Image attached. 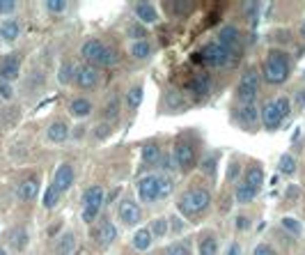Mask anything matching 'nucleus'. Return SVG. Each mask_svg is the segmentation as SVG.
Listing matches in <instances>:
<instances>
[{"label": "nucleus", "mask_w": 305, "mask_h": 255, "mask_svg": "<svg viewBox=\"0 0 305 255\" xmlns=\"http://www.w3.org/2000/svg\"><path fill=\"white\" fill-rule=\"evenodd\" d=\"M149 246H152V232H149V228H140V230L133 234V248L140 251V253H145Z\"/></svg>", "instance_id": "21"}, {"label": "nucleus", "mask_w": 305, "mask_h": 255, "mask_svg": "<svg viewBox=\"0 0 305 255\" xmlns=\"http://www.w3.org/2000/svg\"><path fill=\"white\" fill-rule=\"evenodd\" d=\"M204 168H207V173L216 170V165H211V157H207V163H204Z\"/></svg>", "instance_id": "53"}, {"label": "nucleus", "mask_w": 305, "mask_h": 255, "mask_svg": "<svg viewBox=\"0 0 305 255\" xmlns=\"http://www.w3.org/2000/svg\"><path fill=\"white\" fill-rule=\"evenodd\" d=\"M110 131H112V129L108 127V124H99V127H97V140H104V138H108V136H110Z\"/></svg>", "instance_id": "46"}, {"label": "nucleus", "mask_w": 305, "mask_h": 255, "mask_svg": "<svg viewBox=\"0 0 305 255\" xmlns=\"http://www.w3.org/2000/svg\"><path fill=\"white\" fill-rule=\"evenodd\" d=\"M149 232H152V237H165V234L170 232V223H168V218L165 216L154 218L152 225H149Z\"/></svg>", "instance_id": "27"}, {"label": "nucleus", "mask_w": 305, "mask_h": 255, "mask_svg": "<svg viewBox=\"0 0 305 255\" xmlns=\"http://www.w3.org/2000/svg\"><path fill=\"white\" fill-rule=\"evenodd\" d=\"M237 228L239 230H246V228H250V221H248L246 216H239L237 218Z\"/></svg>", "instance_id": "48"}, {"label": "nucleus", "mask_w": 305, "mask_h": 255, "mask_svg": "<svg viewBox=\"0 0 305 255\" xmlns=\"http://www.w3.org/2000/svg\"><path fill=\"white\" fill-rule=\"evenodd\" d=\"M71 184H74V168H71L69 163H62L58 170H55L53 186H55L58 193H67L69 188H71Z\"/></svg>", "instance_id": "8"}, {"label": "nucleus", "mask_w": 305, "mask_h": 255, "mask_svg": "<svg viewBox=\"0 0 305 255\" xmlns=\"http://www.w3.org/2000/svg\"><path fill=\"white\" fill-rule=\"evenodd\" d=\"M301 35H303V37H305V23H303V25H301Z\"/></svg>", "instance_id": "54"}, {"label": "nucleus", "mask_w": 305, "mask_h": 255, "mask_svg": "<svg viewBox=\"0 0 305 255\" xmlns=\"http://www.w3.org/2000/svg\"><path fill=\"white\" fill-rule=\"evenodd\" d=\"M99 241L104 244V246H108V244H112V241L117 239V228L110 223V221H104L101 223V228H99Z\"/></svg>", "instance_id": "20"}, {"label": "nucleus", "mask_w": 305, "mask_h": 255, "mask_svg": "<svg viewBox=\"0 0 305 255\" xmlns=\"http://www.w3.org/2000/svg\"><path fill=\"white\" fill-rule=\"evenodd\" d=\"M209 203H211V193L207 188H191L179 198V211L186 218H195L207 209Z\"/></svg>", "instance_id": "1"}, {"label": "nucleus", "mask_w": 305, "mask_h": 255, "mask_svg": "<svg viewBox=\"0 0 305 255\" xmlns=\"http://www.w3.org/2000/svg\"><path fill=\"white\" fill-rule=\"evenodd\" d=\"M261 122H264V129H268V131H276V129L280 127L283 117H280V113L276 111L273 101H266V104H264V108H261Z\"/></svg>", "instance_id": "9"}, {"label": "nucleus", "mask_w": 305, "mask_h": 255, "mask_svg": "<svg viewBox=\"0 0 305 255\" xmlns=\"http://www.w3.org/2000/svg\"><path fill=\"white\" fill-rule=\"evenodd\" d=\"M39 193V182L32 177V180H25L19 186V198H21L23 203H30V200H35V195Z\"/></svg>", "instance_id": "16"}, {"label": "nucleus", "mask_w": 305, "mask_h": 255, "mask_svg": "<svg viewBox=\"0 0 305 255\" xmlns=\"http://www.w3.org/2000/svg\"><path fill=\"white\" fill-rule=\"evenodd\" d=\"M16 9L14 0H0V14H12Z\"/></svg>", "instance_id": "43"}, {"label": "nucleus", "mask_w": 305, "mask_h": 255, "mask_svg": "<svg viewBox=\"0 0 305 255\" xmlns=\"http://www.w3.org/2000/svg\"><path fill=\"white\" fill-rule=\"evenodd\" d=\"M168 255H193V253H191L188 244H172V246L168 248Z\"/></svg>", "instance_id": "42"}, {"label": "nucleus", "mask_w": 305, "mask_h": 255, "mask_svg": "<svg viewBox=\"0 0 305 255\" xmlns=\"http://www.w3.org/2000/svg\"><path fill=\"white\" fill-rule=\"evenodd\" d=\"M46 138L51 140V143H65L69 138V127L65 122H53L48 131H46Z\"/></svg>", "instance_id": "14"}, {"label": "nucleus", "mask_w": 305, "mask_h": 255, "mask_svg": "<svg viewBox=\"0 0 305 255\" xmlns=\"http://www.w3.org/2000/svg\"><path fill=\"white\" fill-rule=\"evenodd\" d=\"M44 7H46V12H51V14H62V12H67V2H65V0H46Z\"/></svg>", "instance_id": "39"}, {"label": "nucleus", "mask_w": 305, "mask_h": 255, "mask_svg": "<svg viewBox=\"0 0 305 255\" xmlns=\"http://www.w3.org/2000/svg\"><path fill=\"white\" fill-rule=\"evenodd\" d=\"M202 60L207 65H211V67H227L232 62H237V55H232L220 44H209L202 48Z\"/></svg>", "instance_id": "3"}, {"label": "nucleus", "mask_w": 305, "mask_h": 255, "mask_svg": "<svg viewBox=\"0 0 305 255\" xmlns=\"http://www.w3.org/2000/svg\"><path fill=\"white\" fill-rule=\"evenodd\" d=\"M243 184H248L250 188H255V191H260L261 184H264V170H261L260 165H250L246 170V182Z\"/></svg>", "instance_id": "18"}, {"label": "nucleus", "mask_w": 305, "mask_h": 255, "mask_svg": "<svg viewBox=\"0 0 305 255\" xmlns=\"http://www.w3.org/2000/svg\"><path fill=\"white\" fill-rule=\"evenodd\" d=\"M138 195H140V200L145 203H154L158 200L156 198V191H158V175H147V177H142L138 182Z\"/></svg>", "instance_id": "7"}, {"label": "nucleus", "mask_w": 305, "mask_h": 255, "mask_svg": "<svg viewBox=\"0 0 305 255\" xmlns=\"http://www.w3.org/2000/svg\"><path fill=\"white\" fill-rule=\"evenodd\" d=\"M74 76H76V69L71 62H62V65H60V71H58L60 85H69V83L74 81Z\"/></svg>", "instance_id": "29"}, {"label": "nucleus", "mask_w": 305, "mask_h": 255, "mask_svg": "<svg viewBox=\"0 0 305 255\" xmlns=\"http://www.w3.org/2000/svg\"><path fill=\"white\" fill-rule=\"evenodd\" d=\"M135 14L142 23H156L158 21V12L152 2H138L135 5Z\"/></svg>", "instance_id": "15"}, {"label": "nucleus", "mask_w": 305, "mask_h": 255, "mask_svg": "<svg viewBox=\"0 0 305 255\" xmlns=\"http://www.w3.org/2000/svg\"><path fill=\"white\" fill-rule=\"evenodd\" d=\"M99 211H101V209H94V207H83V214H81L83 223H94L97 216H99Z\"/></svg>", "instance_id": "41"}, {"label": "nucleus", "mask_w": 305, "mask_h": 255, "mask_svg": "<svg viewBox=\"0 0 305 255\" xmlns=\"http://www.w3.org/2000/svg\"><path fill=\"white\" fill-rule=\"evenodd\" d=\"M200 255H218V239L214 234H204L200 239Z\"/></svg>", "instance_id": "25"}, {"label": "nucleus", "mask_w": 305, "mask_h": 255, "mask_svg": "<svg viewBox=\"0 0 305 255\" xmlns=\"http://www.w3.org/2000/svg\"><path fill=\"white\" fill-rule=\"evenodd\" d=\"M227 175H230V182H232V180H237V175H239V163H237V161L230 165V173H227Z\"/></svg>", "instance_id": "51"}, {"label": "nucleus", "mask_w": 305, "mask_h": 255, "mask_svg": "<svg viewBox=\"0 0 305 255\" xmlns=\"http://www.w3.org/2000/svg\"><path fill=\"white\" fill-rule=\"evenodd\" d=\"M129 35L133 37V42H142V39H145V35H147V30H145V25L135 23V25H131V28H129Z\"/></svg>", "instance_id": "40"}, {"label": "nucleus", "mask_w": 305, "mask_h": 255, "mask_svg": "<svg viewBox=\"0 0 305 255\" xmlns=\"http://www.w3.org/2000/svg\"><path fill=\"white\" fill-rule=\"evenodd\" d=\"M74 81L81 90H94L99 85V71L94 67H89V65H83V67L76 69Z\"/></svg>", "instance_id": "6"}, {"label": "nucleus", "mask_w": 305, "mask_h": 255, "mask_svg": "<svg viewBox=\"0 0 305 255\" xmlns=\"http://www.w3.org/2000/svg\"><path fill=\"white\" fill-rule=\"evenodd\" d=\"M69 111H71V115H76V117H87L89 113H92V101L85 97H78L69 104Z\"/></svg>", "instance_id": "19"}, {"label": "nucleus", "mask_w": 305, "mask_h": 255, "mask_svg": "<svg viewBox=\"0 0 305 255\" xmlns=\"http://www.w3.org/2000/svg\"><path fill=\"white\" fill-rule=\"evenodd\" d=\"M273 106H276V111L280 113V117H283V120L291 115V99L289 97H284V94H283V97H278L276 101H273Z\"/></svg>", "instance_id": "32"}, {"label": "nucleus", "mask_w": 305, "mask_h": 255, "mask_svg": "<svg viewBox=\"0 0 305 255\" xmlns=\"http://www.w3.org/2000/svg\"><path fill=\"white\" fill-rule=\"evenodd\" d=\"M76 251V234L74 232H65L60 237L58 246H55V253L58 255H74Z\"/></svg>", "instance_id": "17"}, {"label": "nucleus", "mask_w": 305, "mask_h": 255, "mask_svg": "<svg viewBox=\"0 0 305 255\" xmlns=\"http://www.w3.org/2000/svg\"><path fill=\"white\" fill-rule=\"evenodd\" d=\"M287 76H289V58L283 51H271L264 58V78L273 85H280L287 81Z\"/></svg>", "instance_id": "2"}, {"label": "nucleus", "mask_w": 305, "mask_h": 255, "mask_svg": "<svg viewBox=\"0 0 305 255\" xmlns=\"http://www.w3.org/2000/svg\"><path fill=\"white\" fill-rule=\"evenodd\" d=\"M253 255H278V253L273 251V246H268V244H260V246H255Z\"/></svg>", "instance_id": "44"}, {"label": "nucleus", "mask_w": 305, "mask_h": 255, "mask_svg": "<svg viewBox=\"0 0 305 255\" xmlns=\"http://www.w3.org/2000/svg\"><path fill=\"white\" fill-rule=\"evenodd\" d=\"M129 53L133 55L135 60H145V58H149V53H152V44H149L147 39H142V42H133L131 48H129Z\"/></svg>", "instance_id": "22"}, {"label": "nucleus", "mask_w": 305, "mask_h": 255, "mask_svg": "<svg viewBox=\"0 0 305 255\" xmlns=\"http://www.w3.org/2000/svg\"><path fill=\"white\" fill-rule=\"evenodd\" d=\"M239 117H241V122H257V117H260V113H257V108H255V104L250 106H241V111H239Z\"/></svg>", "instance_id": "33"}, {"label": "nucleus", "mask_w": 305, "mask_h": 255, "mask_svg": "<svg viewBox=\"0 0 305 255\" xmlns=\"http://www.w3.org/2000/svg\"><path fill=\"white\" fill-rule=\"evenodd\" d=\"M9 241H12V246L19 248V251H23V246H25V241H28V234H25V230H14V232L9 234Z\"/></svg>", "instance_id": "38"}, {"label": "nucleus", "mask_w": 305, "mask_h": 255, "mask_svg": "<svg viewBox=\"0 0 305 255\" xmlns=\"http://www.w3.org/2000/svg\"><path fill=\"white\" fill-rule=\"evenodd\" d=\"M278 170H280V175H294L296 173V159L291 157V154L280 157V161H278Z\"/></svg>", "instance_id": "30"}, {"label": "nucleus", "mask_w": 305, "mask_h": 255, "mask_svg": "<svg viewBox=\"0 0 305 255\" xmlns=\"http://www.w3.org/2000/svg\"><path fill=\"white\" fill-rule=\"evenodd\" d=\"M172 191H174V182L170 177H165V175H158V191H156V198L158 200H165V198H170Z\"/></svg>", "instance_id": "24"}, {"label": "nucleus", "mask_w": 305, "mask_h": 255, "mask_svg": "<svg viewBox=\"0 0 305 255\" xmlns=\"http://www.w3.org/2000/svg\"><path fill=\"white\" fill-rule=\"evenodd\" d=\"M241 81H243V83H250V85H255V88H257L260 78H257V71H255V69H250V71H246V74H243V78H241Z\"/></svg>", "instance_id": "45"}, {"label": "nucleus", "mask_w": 305, "mask_h": 255, "mask_svg": "<svg viewBox=\"0 0 305 255\" xmlns=\"http://www.w3.org/2000/svg\"><path fill=\"white\" fill-rule=\"evenodd\" d=\"M58 200H60V193L58 191H55V186H48L46 188V193H44V200H42V203H44V207L46 209H53V207H55V205H58Z\"/></svg>", "instance_id": "37"}, {"label": "nucleus", "mask_w": 305, "mask_h": 255, "mask_svg": "<svg viewBox=\"0 0 305 255\" xmlns=\"http://www.w3.org/2000/svg\"><path fill=\"white\" fill-rule=\"evenodd\" d=\"M161 255H168V251H165V253H161Z\"/></svg>", "instance_id": "56"}, {"label": "nucleus", "mask_w": 305, "mask_h": 255, "mask_svg": "<svg viewBox=\"0 0 305 255\" xmlns=\"http://www.w3.org/2000/svg\"><path fill=\"white\" fill-rule=\"evenodd\" d=\"M168 223H170V228H172V230H181V228H184V223H181V221H179L177 216L168 218Z\"/></svg>", "instance_id": "49"}, {"label": "nucleus", "mask_w": 305, "mask_h": 255, "mask_svg": "<svg viewBox=\"0 0 305 255\" xmlns=\"http://www.w3.org/2000/svg\"><path fill=\"white\" fill-rule=\"evenodd\" d=\"M104 188L101 186H89L85 188V193H83V207H94V209H101V205H104Z\"/></svg>", "instance_id": "11"}, {"label": "nucleus", "mask_w": 305, "mask_h": 255, "mask_svg": "<svg viewBox=\"0 0 305 255\" xmlns=\"http://www.w3.org/2000/svg\"><path fill=\"white\" fill-rule=\"evenodd\" d=\"M142 161L145 163H158L161 161V147H158V143H147L142 147Z\"/></svg>", "instance_id": "23"}, {"label": "nucleus", "mask_w": 305, "mask_h": 255, "mask_svg": "<svg viewBox=\"0 0 305 255\" xmlns=\"http://www.w3.org/2000/svg\"><path fill=\"white\" fill-rule=\"evenodd\" d=\"M0 94L5 99H12V85L7 81H0Z\"/></svg>", "instance_id": "47"}, {"label": "nucleus", "mask_w": 305, "mask_h": 255, "mask_svg": "<svg viewBox=\"0 0 305 255\" xmlns=\"http://www.w3.org/2000/svg\"><path fill=\"white\" fill-rule=\"evenodd\" d=\"M0 255H5V251H2V248H0Z\"/></svg>", "instance_id": "55"}, {"label": "nucleus", "mask_w": 305, "mask_h": 255, "mask_svg": "<svg viewBox=\"0 0 305 255\" xmlns=\"http://www.w3.org/2000/svg\"><path fill=\"white\" fill-rule=\"evenodd\" d=\"M104 48H106L104 42H99V39H87V42L81 46V55L85 60L97 65V60L101 58V53H104Z\"/></svg>", "instance_id": "10"}, {"label": "nucleus", "mask_w": 305, "mask_h": 255, "mask_svg": "<svg viewBox=\"0 0 305 255\" xmlns=\"http://www.w3.org/2000/svg\"><path fill=\"white\" fill-rule=\"evenodd\" d=\"M140 216H142V211L133 200H122V203L117 205V218L122 221V225L133 228V225L140 223Z\"/></svg>", "instance_id": "5"}, {"label": "nucleus", "mask_w": 305, "mask_h": 255, "mask_svg": "<svg viewBox=\"0 0 305 255\" xmlns=\"http://www.w3.org/2000/svg\"><path fill=\"white\" fill-rule=\"evenodd\" d=\"M296 101H298V106H301V108H305V90H298L296 92Z\"/></svg>", "instance_id": "52"}, {"label": "nucleus", "mask_w": 305, "mask_h": 255, "mask_svg": "<svg viewBox=\"0 0 305 255\" xmlns=\"http://www.w3.org/2000/svg\"><path fill=\"white\" fill-rule=\"evenodd\" d=\"M225 255H241V246H239L237 241H234V244H230V246H227V253Z\"/></svg>", "instance_id": "50"}, {"label": "nucleus", "mask_w": 305, "mask_h": 255, "mask_svg": "<svg viewBox=\"0 0 305 255\" xmlns=\"http://www.w3.org/2000/svg\"><path fill=\"white\" fill-rule=\"evenodd\" d=\"M115 62H117V53L112 51L110 46H106L104 53H101V58L97 60V65H101V67H112Z\"/></svg>", "instance_id": "36"}, {"label": "nucleus", "mask_w": 305, "mask_h": 255, "mask_svg": "<svg viewBox=\"0 0 305 255\" xmlns=\"http://www.w3.org/2000/svg\"><path fill=\"white\" fill-rule=\"evenodd\" d=\"M280 225H283L284 230H287V232L289 234H294V237H298V234L303 232V225L298 223L296 218H289V216H284L283 221H280Z\"/></svg>", "instance_id": "35"}, {"label": "nucleus", "mask_w": 305, "mask_h": 255, "mask_svg": "<svg viewBox=\"0 0 305 255\" xmlns=\"http://www.w3.org/2000/svg\"><path fill=\"white\" fill-rule=\"evenodd\" d=\"M255 97H257V88L255 85H250V83H239V88H237V99H239V104L241 106H250L255 104Z\"/></svg>", "instance_id": "13"}, {"label": "nucleus", "mask_w": 305, "mask_h": 255, "mask_svg": "<svg viewBox=\"0 0 305 255\" xmlns=\"http://www.w3.org/2000/svg\"><path fill=\"white\" fill-rule=\"evenodd\" d=\"M142 97H145V92H142V85H133L131 90H129V94H127V104H129V108H138V106L142 104Z\"/></svg>", "instance_id": "31"}, {"label": "nucleus", "mask_w": 305, "mask_h": 255, "mask_svg": "<svg viewBox=\"0 0 305 255\" xmlns=\"http://www.w3.org/2000/svg\"><path fill=\"white\" fill-rule=\"evenodd\" d=\"M191 88H193L197 94H207V92H209V76L207 74L195 76L193 81H191Z\"/></svg>", "instance_id": "34"}, {"label": "nucleus", "mask_w": 305, "mask_h": 255, "mask_svg": "<svg viewBox=\"0 0 305 255\" xmlns=\"http://www.w3.org/2000/svg\"><path fill=\"white\" fill-rule=\"evenodd\" d=\"M0 76H2V81H12L19 76V58L16 55H7L5 60L0 62Z\"/></svg>", "instance_id": "12"}, {"label": "nucleus", "mask_w": 305, "mask_h": 255, "mask_svg": "<svg viewBox=\"0 0 305 255\" xmlns=\"http://www.w3.org/2000/svg\"><path fill=\"white\" fill-rule=\"evenodd\" d=\"M237 203L239 205H248V203H253L255 200V195H257V191L255 188H250L248 184H239L237 186Z\"/></svg>", "instance_id": "28"}, {"label": "nucleus", "mask_w": 305, "mask_h": 255, "mask_svg": "<svg viewBox=\"0 0 305 255\" xmlns=\"http://www.w3.org/2000/svg\"><path fill=\"white\" fill-rule=\"evenodd\" d=\"M303 78H305V74H303Z\"/></svg>", "instance_id": "57"}, {"label": "nucleus", "mask_w": 305, "mask_h": 255, "mask_svg": "<svg viewBox=\"0 0 305 255\" xmlns=\"http://www.w3.org/2000/svg\"><path fill=\"white\" fill-rule=\"evenodd\" d=\"M172 161H174V165H177L179 170H184V173H188L191 168L195 165V150L191 147L188 143H177L174 145V152H172Z\"/></svg>", "instance_id": "4"}, {"label": "nucleus", "mask_w": 305, "mask_h": 255, "mask_svg": "<svg viewBox=\"0 0 305 255\" xmlns=\"http://www.w3.org/2000/svg\"><path fill=\"white\" fill-rule=\"evenodd\" d=\"M19 32H21V25L16 21H5L0 25V37L7 39V42H14V39L19 37Z\"/></svg>", "instance_id": "26"}]
</instances>
